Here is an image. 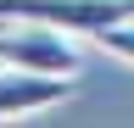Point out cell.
Listing matches in <instances>:
<instances>
[{
    "mask_svg": "<svg viewBox=\"0 0 134 128\" xmlns=\"http://www.w3.org/2000/svg\"><path fill=\"white\" fill-rule=\"evenodd\" d=\"M134 17V0H0V22H45L73 39H95L100 28Z\"/></svg>",
    "mask_w": 134,
    "mask_h": 128,
    "instance_id": "cell-1",
    "label": "cell"
},
{
    "mask_svg": "<svg viewBox=\"0 0 134 128\" xmlns=\"http://www.w3.org/2000/svg\"><path fill=\"white\" fill-rule=\"evenodd\" d=\"M0 67L23 72H78V39L45 22H6L0 28Z\"/></svg>",
    "mask_w": 134,
    "mask_h": 128,
    "instance_id": "cell-2",
    "label": "cell"
},
{
    "mask_svg": "<svg viewBox=\"0 0 134 128\" xmlns=\"http://www.w3.org/2000/svg\"><path fill=\"white\" fill-rule=\"evenodd\" d=\"M78 95V72H23V67H0V123H23L39 117L50 106H67Z\"/></svg>",
    "mask_w": 134,
    "mask_h": 128,
    "instance_id": "cell-3",
    "label": "cell"
},
{
    "mask_svg": "<svg viewBox=\"0 0 134 128\" xmlns=\"http://www.w3.org/2000/svg\"><path fill=\"white\" fill-rule=\"evenodd\" d=\"M95 45L134 67V17H129V22H117V28H100V34H95Z\"/></svg>",
    "mask_w": 134,
    "mask_h": 128,
    "instance_id": "cell-4",
    "label": "cell"
}]
</instances>
